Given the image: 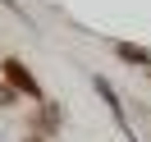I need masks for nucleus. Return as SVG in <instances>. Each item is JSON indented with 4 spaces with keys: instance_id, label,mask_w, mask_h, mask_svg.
Segmentation results:
<instances>
[{
    "instance_id": "7ed1b4c3",
    "label": "nucleus",
    "mask_w": 151,
    "mask_h": 142,
    "mask_svg": "<svg viewBox=\"0 0 151 142\" xmlns=\"http://www.w3.org/2000/svg\"><path fill=\"white\" fill-rule=\"evenodd\" d=\"M114 50H119V55L128 60V64H147V60H151L147 50H142V46H133V41H114Z\"/></svg>"
},
{
    "instance_id": "f257e3e1",
    "label": "nucleus",
    "mask_w": 151,
    "mask_h": 142,
    "mask_svg": "<svg viewBox=\"0 0 151 142\" xmlns=\"http://www.w3.org/2000/svg\"><path fill=\"white\" fill-rule=\"evenodd\" d=\"M0 78H5V83H9L19 96H32V101H41V83H37V78H32L23 64H19V60H5V74H0Z\"/></svg>"
},
{
    "instance_id": "f03ea898",
    "label": "nucleus",
    "mask_w": 151,
    "mask_h": 142,
    "mask_svg": "<svg viewBox=\"0 0 151 142\" xmlns=\"http://www.w3.org/2000/svg\"><path fill=\"white\" fill-rule=\"evenodd\" d=\"M92 83H96V92H101V101H105V105L114 110V119H119V128H124V110H119V96H114V87L105 83V78H92ZM124 133H128V128H124ZM128 142H133V138H128Z\"/></svg>"
}]
</instances>
